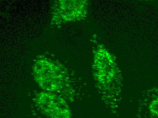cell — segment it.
Returning <instances> with one entry per match:
<instances>
[{
  "label": "cell",
  "instance_id": "obj_3",
  "mask_svg": "<svg viewBox=\"0 0 158 118\" xmlns=\"http://www.w3.org/2000/svg\"><path fill=\"white\" fill-rule=\"evenodd\" d=\"M34 101L48 118H71V110L67 101L55 93L40 92L35 95Z\"/></svg>",
  "mask_w": 158,
  "mask_h": 118
},
{
  "label": "cell",
  "instance_id": "obj_4",
  "mask_svg": "<svg viewBox=\"0 0 158 118\" xmlns=\"http://www.w3.org/2000/svg\"><path fill=\"white\" fill-rule=\"evenodd\" d=\"M87 12V5L82 1H58L55 4L53 15L55 20L61 22L82 19Z\"/></svg>",
  "mask_w": 158,
  "mask_h": 118
},
{
  "label": "cell",
  "instance_id": "obj_2",
  "mask_svg": "<svg viewBox=\"0 0 158 118\" xmlns=\"http://www.w3.org/2000/svg\"><path fill=\"white\" fill-rule=\"evenodd\" d=\"M33 74L35 80L44 92L56 94L69 87V79L62 66L45 57L35 60Z\"/></svg>",
  "mask_w": 158,
  "mask_h": 118
},
{
  "label": "cell",
  "instance_id": "obj_5",
  "mask_svg": "<svg viewBox=\"0 0 158 118\" xmlns=\"http://www.w3.org/2000/svg\"><path fill=\"white\" fill-rule=\"evenodd\" d=\"M146 110L150 118H158V95L146 104Z\"/></svg>",
  "mask_w": 158,
  "mask_h": 118
},
{
  "label": "cell",
  "instance_id": "obj_1",
  "mask_svg": "<svg viewBox=\"0 0 158 118\" xmlns=\"http://www.w3.org/2000/svg\"><path fill=\"white\" fill-rule=\"evenodd\" d=\"M93 68L95 81L104 101L111 111L116 112L119 106L122 82L115 61L107 51L99 48L95 53Z\"/></svg>",
  "mask_w": 158,
  "mask_h": 118
}]
</instances>
